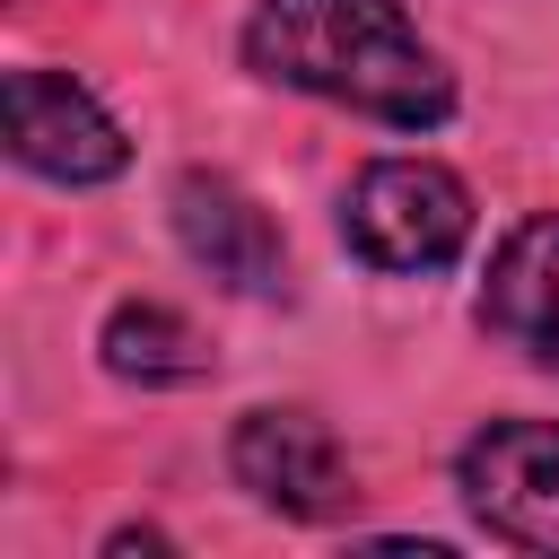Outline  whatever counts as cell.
Returning a JSON list of instances; mask_svg holds the SVG:
<instances>
[{"label": "cell", "instance_id": "obj_1", "mask_svg": "<svg viewBox=\"0 0 559 559\" xmlns=\"http://www.w3.org/2000/svg\"><path fill=\"white\" fill-rule=\"evenodd\" d=\"M245 61L280 87H306L393 131H437L454 114V79L419 44L402 0H253Z\"/></svg>", "mask_w": 559, "mask_h": 559}, {"label": "cell", "instance_id": "obj_2", "mask_svg": "<svg viewBox=\"0 0 559 559\" xmlns=\"http://www.w3.org/2000/svg\"><path fill=\"white\" fill-rule=\"evenodd\" d=\"M341 236L376 271H445L472 245V192L437 157H376L341 201Z\"/></svg>", "mask_w": 559, "mask_h": 559}, {"label": "cell", "instance_id": "obj_3", "mask_svg": "<svg viewBox=\"0 0 559 559\" xmlns=\"http://www.w3.org/2000/svg\"><path fill=\"white\" fill-rule=\"evenodd\" d=\"M463 507L507 550H559V419H489L463 463Z\"/></svg>", "mask_w": 559, "mask_h": 559}, {"label": "cell", "instance_id": "obj_4", "mask_svg": "<svg viewBox=\"0 0 559 559\" xmlns=\"http://www.w3.org/2000/svg\"><path fill=\"white\" fill-rule=\"evenodd\" d=\"M0 114H9V157L35 166V175H52V183H114L131 166L122 122L70 70H9Z\"/></svg>", "mask_w": 559, "mask_h": 559}, {"label": "cell", "instance_id": "obj_5", "mask_svg": "<svg viewBox=\"0 0 559 559\" xmlns=\"http://www.w3.org/2000/svg\"><path fill=\"white\" fill-rule=\"evenodd\" d=\"M227 463H236V480L262 507H280L297 524H332V515L358 507L349 454H341V437L314 411H245L236 437H227Z\"/></svg>", "mask_w": 559, "mask_h": 559}, {"label": "cell", "instance_id": "obj_6", "mask_svg": "<svg viewBox=\"0 0 559 559\" xmlns=\"http://www.w3.org/2000/svg\"><path fill=\"white\" fill-rule=\"evenodd\" d=\"M175 236H183V253H192L210 280H227L236 297H280V288H288V245H280V227H271V210H262L236 175H218V166L175 175Z\"/></svg>", "mask_w": 559, "mask_h": 559}, {"label": "cell", "instance_id": "obj_7", "mask_svg": "<svg viewBox=\"0 0 559 559\" xmlns=\"http://www.w3.org/2000/svg\"><path fill=\"white\" fill-rule=\"evenodd\" d=\"M480 323H489L507 349H524L533 367H559V210L524 218V227L489 253Z\"/></svg>", "mask_w": 559, "mask_h": 559}, {"label": "cell", "instance_id": "obj_8", "mask_svg": "<svg viewBox=\"0 0 559 559\" xmlns=\"http://www.w3.org/2000/svg\"><path fill=\"white\" fill-rule=\"evenodd\" d=\"M96 349H105V367L131 376V384H201V376H210V341H201L175 306H148V297L114 306Z\"/></svg>", "mask_w": 559, "mask_h": 559}, {"label": "cell", "instance_id": "obj_9", "mask_svg": "<svg viewBox=\"0 0 559 559\" xmlns=\"http://www.w3.org/2000/svg\"><path fill=\"white\" fill-rule=\"evenodd\" d=\"M105 550H114V559H122V550H175V542H166V533H157V524H122V533H114V542H105Z\"/></svg>", "mask_w": 559, "mask_h": 559}]
</instances>
